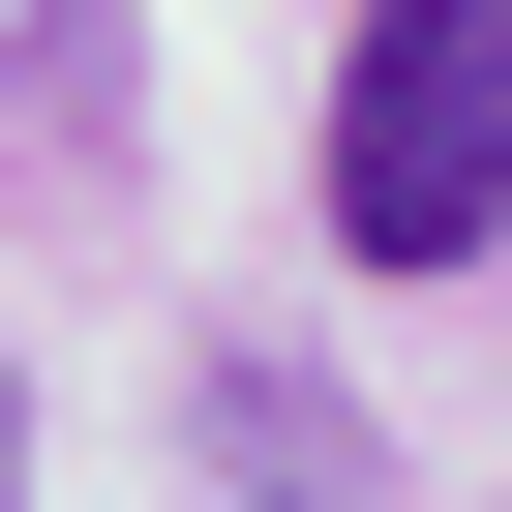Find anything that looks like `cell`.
<instances>
[{"mask_svg":"<svg viewBox=\"0 0 512 512\" xmlns=\"http://www.w3.org/2000/svg\"><path fill=\"white\" fill-rule=\"evenodd\" d=\"M0 512H31V452H0Z\"/></svg>","mask_w":512,"mask_h":512,"instance_id":"cell-3","label":"cell"},{"mask_svg":"<svg viewBox=\"0 0 512 512\" xmlns=\"http://www.w3.org/2000/svg\"><path fill=\"white\" fill-rule=\"evenodd\" d=\"M0 31H61V0H0Z\"/></svg>","mask_w":512,"mask_h":512,"instance_id":"cell-2","label":"cell"},{"mask_svg":"<svg viewBox=\"0 0 512 512\" xmlns=\"http://www.w3.org/2000/svg\"><path fill=\"white\" fill-rule=\"evenodd\" d=\"M332 241L362 272H482L512 241V0H362V61H332Z\"/></svg>","mask_w":512,"mask_h":512,"instance_id":"cell-1","label":"cell"}]
</instances>
